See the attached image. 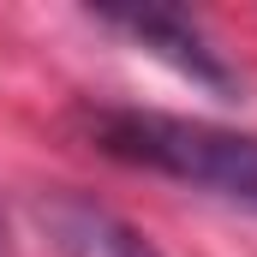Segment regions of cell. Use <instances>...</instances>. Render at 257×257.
<instances>
[{
	"mask_svg": "<svg viewBox=\"0 0 257 257\" xmlns=\"http://www.w3.org/2000/svg\"><path fill=\"white\" fill-rule=\"evenodd\" d=\"M84 138L108 162L180 180L192 192H209L257 215V132L186 120V114H156V108H90Z\"/></svg>",
	"mask_w": 257,
	"mask_h": 257,
	"instance_id": "1",
	"label": "cell"
},
{
	"mask_svg": "<svg viewBox=\"0 0 257 257\" xmlns=\"http://www.w3.org/2000/svg\"><path fill=\"white\" fill-rule=\"evenodd\" d=\"M96 18H102L108 30L132 36V42H144L150 54H162L174 72H186L192 84L233 90V72H227V60L215 54V42L203 36V24H197L192 12H180V6H102Z\"/></svg>",
	"mask_w": 257,
	"mask_h": 257,
	"instance_id": "2",
	"label": "cell"
},
{
	"mask_svg": "<svg viewBox=\"0 0 257 257\" xmlns=\"http://www.w3.org/2000/svg\"><path fill=\"white\" fill-rule=\"evenodd\" d=\"M42 227L60 245V257H162L132 221H120L114 209H102L96 197H78V192L48 197Z\"/></svg>",
	"mask_w": 257,
	"mask_h": 257,
	"instance_id": "3",
	"label": "cell"
}]
</instances>
